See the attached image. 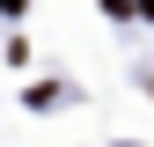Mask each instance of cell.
Masks as SVG:
<instances>
[{"label": "cell", "mask_w": 154, "mask_h": 147, "mask_svg": "<svg viewBox=\"0 0 154 147\" xmlns=\"http://www.w3.org/2000/svg\"><path fill=\"white\" fill-rule=\"evenodd\" d=\"M132 8H140V15H147V22H154V0H132Z\"/></svg>", "instance_id": "obj_1"}]
</instances>
